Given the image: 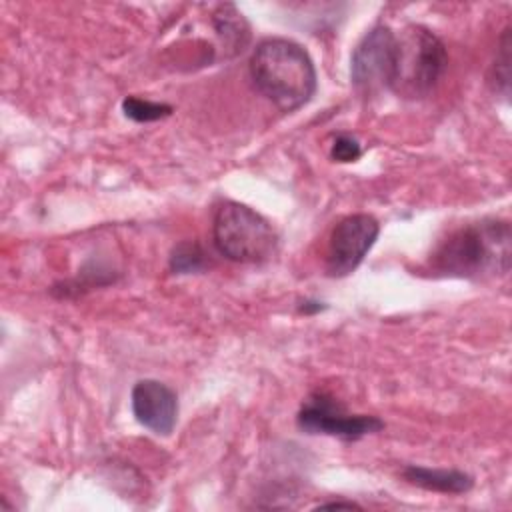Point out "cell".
I'll return each mask as SVG.
<instances>
[{"label":"cell","mask_w":512,"mask_h":512,"mask_svg":"<svg viewBox=\"0 0 512 512\" xmlns=\"http://www.w3.org/2000/svg\"><path fill=\"white\" fill-rule=\"evenodd\" d=\"M360 154H362L360 142L350 134H338L330 148V156L336 162H354L360 158Z\"/></svg>","instance_id":"14"},{"label":"cell","mask_w":512,"mask_h":512,"mask_svg":"<svg viewBox=\"0 0 512 512\" xmlns=\"http://www.w3.org/2000/svg\"><path fill=\"white\" fill-rule=\"evenodd\" d=\"M214 26L218 34L224 38V44L234 50H242L248 42V26L232 4H222L214 14Z\"/></svg>","instance_id":"10"},{"label":"cell","mask_w":512,"mask_h":512,"mask_svg":"<svg viewBox=\"0 0 512 512\" xmlns=\"http://www.w3.org/2000/svg\"><path fill=\"white\" fill-rule=\"evenodd\" d=\"M208 264V258L202 250V246L194 240H184L176 244L170 252V270L174 274H192L204 270Z\"/></svg>","instance_id":"11"},{"label":"cell","mask_w":512,"mask_h":512,"mask_svg":"<svg viewBox=\"0 0 512 512\" xmlns=\"http://www.w3.org/2000/svg\"><path fill=\"white\" fill-rule=\"evenodd\" d=\"M378 232L380 224L370 214H352L342 218L328 240L326 272L332 278H342L354 272L374 246Z\"/></svg>","instance_id":"6"},{"label":"cell","mask_w":512,"mask_h":512,"mask_svg":"<svg viewBox=\"0 0 512 512\" xmlns=\"http://www.w3.org/2000/svg\"><path fill=\"white\" fill-rule=\"evenodd\" d=\"M510 30H504L502 40H500V50L494 62V82H496V90H500L504 96H508V84H510Z\"/></svg>","instance_id":"13"},{"label":"cell","mask_w":512,"mask_h":512,"mask_svg":"<svg viewBox=\"0 0 512 512\" xmlns=\"http://www.w3.org/2000/svg\"><path fill=\"white\" fill-rule=\"evenodd\" d=\"M394 66L396 34L388 26H374L352 52V84L364 94H374L382 88H390L394 78Z\"/></svg>","instance_id":"5"},{"label":"cell","mask_w":512,"mask_h":512,"mask_svg":"<svg viewBox=\"0 0 512 512\" xmlns=\"http://www.w3.org/2000/svg\"><path fill=\"white\" fill-rule=\"evenodd\" d=\"M122 110L134 122H154V120H162V118L172 114V106L162 104V102L144 100V98H138V96L124 98L122 100Z\"/></svg>","instance_id":"12"},{"label":"cell","mask_w":512,"mask_h":512,"mask_svg":"<svg viewBox=\"0 0 512 512\" xmlns=\"http://www.w3.org/2000/svg\"><path fill=\"white\" fill-rule=\"evenodd\" d=\"M320 508H358V504H354V502H326V504H320Z\"/></svg>","instance_id":"15"},{"label":"cell","mask_w":512,"mask_h":512,"mask_svg":"<svg viewBox=\"0 0 512 512\" xmlns=\"http://www.w3.org/2000/svg\"><path fill=\"white\" fill-rule=\"evenodd\" d=\"M448 66V54L436 34L408 26L396 36V66L390 90L406 98H422L434 90Z\"/></svg>","instance_id":"4"},{"label":"cell","mask_w":512,"mask_h":512,"mask_svg":"<svg viewBox=\"0 0 512 512\" xmlns=\"http://www.w3.org/2000/svg\"><path fill=\"white\" fill-rule=\"evenodd\" d=\"M404 480L410 484L442 494H462L474 486V478L462 470H446V468H426L410 464L402 470Z\"/></svg>","instance_id":"9"},{"label":"cell","mask_w":512,"mask_h":512,"mask_svg":"<svg viewBox=\"0 0 512 512\" xmlns=\"http://www.w3.org/2000/svg\"><path fill=\"white\" fill-rule=\"evenodd\" d=\"M432 268L454 278H492L510 270V224L482 220L452 232L432 254Z\"/></svg>","instance_id":"2"},{"label":"cell","mask_w":512,"mask_h":512,"mask_svg":"<svg viewBox=\"0 0 512 512\" xmlns=\"http://www.w3.org/2000/svg\"><path fill=\"white\" fill-rule=\"evenodd\" d=\"M214 246L222 256L240 264H258L276 252L278 236L270 222L246 204L226 200L212 220Z\"/></svg>","instance_id":"3"},{"label":"cell","mask_w":512,"mask_h":512,"mask_svg":"<svg viewBox=\"0 0 512 512\" xmlns=\"http://www.w3.org/2000/svg\"><path fill=\"white\" fill-rule=\"evenodd\" d=\"M132 412L134 418L158 436H168L178 418L176 392L158 380H140L132 388Z\"/></svg>","instance_id":"8"},{"label":"cell","mask_w":512,"mask_h":512,"mask_svg":"<svg viewBox=\"0 0 512 512\" xmlns=\"http://www.w3.org/2000/svg\"><path fill=\"white\" fill-rule=\"evenodd\" d=\"M296 422L308 434L338 436L342 440H358L384 428V422L378 416L346 414L340 404L322 394L304 402Z\"/></svg>","instance_id":"7"},{"label":"cell","mask_w":512,"mask_h":512,"mask_svg":"<svg viewBox=\"0 0 512 512\" xmlns=\"http://www.w3.org/2000/svg\"><path fill=\"white\" fill-rule=\"evenodd\" d=\"M256 90L282 112L304 106L316 92V68L310 54L294 40H262L250 58Z\"/></svg>","instance_id":"1"}]
</instances>
